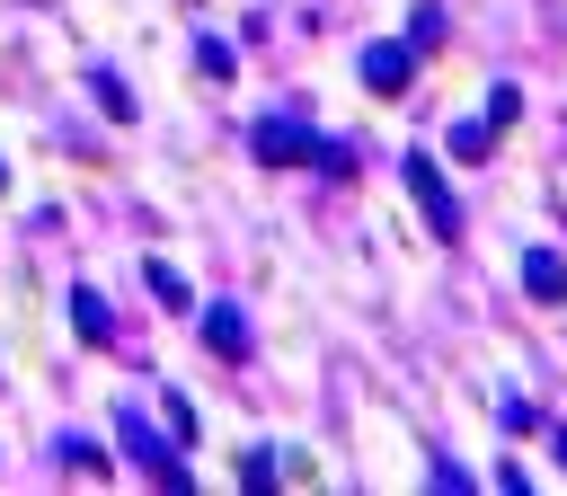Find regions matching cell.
<instances>
[{"label": "cell", "instance_id": "1", "mask_svg": "<svg viewBox=\"0 0 567 496\" xmlns=\"http://www.w3.org/2000/svg\"><path fill=\"white\" fill-rule=\"evenodd\" d=\"M257 159H266V168L319 159V168H337V177H346V142H319L310 124H284V115H275V124H257Z\"/></svg>", "mask_w": 567, "mask_h": 496}, {"label": "cell", "instance_id": "2", "mask_svg": "<svg viewBox=\"0 0 567 496\" xmlns=\"http://www.w3.org/2000/svg\"><path fill=\"white\" fill-rule=\"evenodd\" d=\"M408 195L425 204V221H434V239H461V204H452V186H443V168H434L425 151L408 159Z\"/></svg>", "mask_w": 567, "mask_h": 496}, {"label": "cell", "instance_id": "3", "mask_svg": "<svg viewBox=\"0 0 567 496\" xmlns=\"http://www.w3.org/2000/svg\"><path fill=\"white\" fill-rule=\"evenodd\" d=\"M408 71H416V44H372L363 53V89H381V97H399Z\"/></svg>", "mask_w": 567, "mask_h": 496}, {"label": "cell", "instance_id": "4", "mask_svg": "<svg viewBox=\"0 0 567 496\" xmlns=\"http://www.w3.org/2000/svg\"><path fill=\"white\" fill-rule=\"evenodd\" d=\"M523 283H532V301H558V292H567V266H558L549 248H532V257H523Z\"/></svg>", "mask_w": 567, "mask_h": 496}, {"label": "cell", "instance_id": "5", "mask_svg": "<svg viewBox=\"0 0 567 496\" xmlns=\"http://www.w3.org/2000/svg\"><path fill=\"white\" fill-rule=\"evenodd\" d=\"M204 337H213V354H248V328H239L230 310H213V319H204Z\"/></svg>", "mask_w": 567, "mask_h": 496}, {"label": "cell", "instance_id": "6", "mask_svg": "<svg viewBox=\"0 0 567 496\" xmlns=\"http://www.w3.org/2000/svg\"><path fill=\"white\" fill-rule=\"evenodd\" d=\"M71 310H80V337H89V345H106V310H97V292H80Z\"/></svg>", "mask_w": 567, "mask_h": 496}, {"label": "cell", "instance_id": "7", "mask_svg": "<svg viewBox=\"0 0 567 496\" xmlns=\"http://www.w3.org/2000/svg\"><path fill=\"white\" fill-rule=\"evenodd\" d=\"M558 461H567V443H558Z\"/></svg>", "mask_w": 567, "mask_h": 496}, {"label": "cell", "instance_id": "8", "mask_svg": "<svg viewBox=\"0 0 567 496\" xmlns=\"http://www.w3.org/2000/svg\"><path fill=\"white\" fill-rule=\"evenodd\" d=\"M0 186H9V168H0Z\"/></svg>", "mask_w": 567, "mask_h": 496}]
</instances>
